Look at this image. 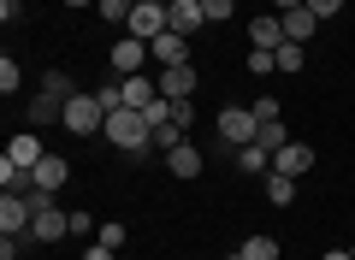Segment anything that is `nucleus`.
<instances>
[{"label": "nucleus", "instance_id": "22", "mask_svg": "<svg viewBox=\"0 0 355 260\" xmlns=\"http://www.w3.org/2000/svg\"><path fill=\"white\" fill-rule=\"evenodd\" d=\"M95 12H101V24H130V12H137V0H95Z\"/></svg>", "mask_w": 355, "mask_h": 260}, {"label": "nucleus", "instance_id": "44", "mask_svg": "<svg viewBox=\"0 0 355 260\" xmlns=\"http://www.w3.org/2000/svg\"><path fill=\"white\" fill-rule=\"evenodd\" d=\"M349 254H355V243H349Z\"/></svg>", "mask_w": 355, "mask_h": 260}, {"label": "nucleus", "instance_id": "17", "mask_svg": "<svg viewBox=\"0 0 355 260\" xmlns=\"http://www.w3.org/2000/svg\"><path fill=\"white\" fill-rule=\"evenodd\" d=\"M166 172H172V177H202V148H190V142H178V148L166 154Z\"/></svg>", "mask_w": 355, "mask_h": 260}, {"label": "nucleus", "instance_id": "26", "mask_svg": "<svg viewBox=\"0 0 355 260\" xmlns=\"http://www.w3.org/2000/svg\"><path fill=\"white\" fill-rule=\"evenodd\" d=\"M18 89H24V71H18V60H12V53H6V60H0V95L12 101Z\"/></svg>", "mask_w": 355, "mask_h": 260}, {"label": "nucleus", "instance_id": "34", "mask_svg": "<svg viewBox=\"0 0 355 260\" xmlns=\"http://www.w3.org/2000/svg\"><path fill=\"white\" fill-rule=\"evenodd\" d=\"M254 119H261V124L279 119V95H261V101H254Z\"/></svg>", "mask_w": 355, "mask_h": 260}, {"label": "nucleus", "instance_id": "29", "mask_svg": "<svg viewBox=\"0 0 355 260\" xmlns=\"http://www.w3.org/2000/svg\"><path fill=\"white\" fill-rule=\"evenodd\" d=\"M178 142H184V124H160V130H154V148L160 154H172Z\"/></svg>", "mask_w": 355, "mask_h": 260}, {"label": "nucleus", "instance_id": "21", "mask_svg": "<svg viewBox=\"0 0 355 260\" xmlns=\"http://www.w3.org/2000/svg\"><path fill=\"white\" fill-rule=\"evenodd\" d=\"M237 254H243V260H279V236H266V231H254L249 243L237 248Z\"/></svg>", "mask_w": 355, "mask_h": 260}, {"label": "nucleus", "instance_id": "4", "mask_svg": "<svg viewBox=\"0 0 355 260\" xmlns=\"http://www.w3.org/2000/svg\"><path fill=\"white\" fill-rule=\"evenodd\" d=\"M166 30H172V12H166L160 0H137V12H130L125 36H137V42H154V36H166Z\"/></svg>", "mask_w": 355, "mask_h": 260}, {"label": "nucleus", "instance_id": "31", "mask_svg": "<svg viewBox=\"0 0 355 260\" xmlns=\"http://www.w3.org/2000/svg\"><path fill=\"white\" fill-rule=\"evenodd\" d=\"M95 101H101V112H119V107H125V89H119V83H101V89H95Z\"/></svg>", "mask_w": 355, "mask_h": 260}, {"label": "nucleus", "instance_id": "35", "mask_svg": "<svg viewBox=\"0 0 355 260\" xmlns=\"http://www.w3.org/2000/svg\"><path fill=\"white\" fill-rule=\"evenodd\" d=\"M89 231H101V225H95L83 207H77V213H71V236H89Z\"/></svg>", "mask_w": 355, "mask_h": 260}, {"label": "nucleus", "instance_id": "28", "mask_svg": "<svg viewBox=\"0 0 355 260\" xmlns=\"http://www.w3.org/2000/svg\"><path fill=\"white\" fill-rule=\"evenodd\" d=\"M302 65H308V53H302V42H284V48H279V71H302Z\"/></svg>", "mask_w": 355, "mask_h": 260}, {"label": "nucleus", "instance_id": "20", "mask_svg": "<svg viewBox=\"0 0 355 260\" xmlns=\"http://www.w3.org/2000/svg\"><path fill=\"white\" fill-rule=\"evenodd\" d=\"M266 201H272V207H291V201H296V177L266 172Z\"/></svg>", "mask_w": 355, "mask_h": 260}, {"label": "nucleus", "instance_id": "16", "mask_svg": "<svg viewBox=\"0 0 355 260\" xmlns=\"http://www.w3.org/2000/svg\"><path fill=\"white\" fill-rule=\"evenodd\" d=\"M166 12H172V30H178V36H196V30L207 24V12H202V0H172V6H166Z\"/></svg>", "mask_w": 355, "mask_h": 260}, {"label": "nucleus", "instance_id": "25", "mask_svg": "<svg viewBox=\"0 0 355 260\" xmlns=\"http://www.w3.org/2000/svg\"><path fill=\"white\" fill-rule=\"evenodd\" d=\"M60 112H65V101H53V95H36V101H30V124H53Z\"/></svg>", "mask_w": 355, "mask_h": 260}, {"label": "nucleus", "instance_id": "7", "mask_svg": "<svg viewBox=\"0 0 355 260\" xmlns=\"http://www.w3.org/2000/svg\"><path fill=\"white\" fill-rule=\"evenodd\" d=\"M107 60H113V71H119V77H137V71H142V60H148V42L119 36L113 48H107Z\"/></svg>", "mask_w": 355, "mask_h": 260}, {"label": "nucleus", "instance_id": "38", "mask_svg": "<svg viewBox=\"0 0 355 260\" xmlns=\"http://www.w3.org/2000/svg\"><path fill=\"white\" fill-rule=\"evenodd\" d=\"M83 260H113V248H107V243H89V248H83Z\"/></svg>", "mask_w": 355, "mask_h": 260}, {"label": "nucleus", "instance_id": "40", "mask_svg": "<svg viewBox=\"0 0 355 260\" xmlns=\"http://www.w3.org/2000/svg\"><path fill=\"white\" fill-rule=\"evenodd\" d=\"M320 260H355V254H349V248H331V254H320Z\"/></svg>", "mask_w": 355, "mask_h": 260}, {"label": "nucleus", "instance_id": "5", "mask_svg": "<svg viewBox=\"0 0 355 260\" xmlns=\"http://www.w3.org/2000/svg\"><path fill=\"white\" fill-rule=\"evenodd\" d=\"M196 83H202V71H196L190 60H184V65H166V71H160V95H166V101H190Z\"/></svg>", "mask_w": 355, "mask_h": 260}, {"label": "nucleus", "instance_id": "13", "mask_svg": "<svg viewBox=\"0 0 355 260\" xmlns=\"http://www.w3.org/2000/svg\"><path fill=\"white\" fill-rule=\"evenodd\" d=\"M249 48H272V53L284 48V24H279V12H261V18H249Z\"/></svg>", "mask_w": 355, "mask_h": 260}, {"label": "nucleus", "instance_id": "14", "mask_svg": "<svg viewBox=\"0 0 355 260\" xmlns=\"http://www.w3.org/2000/svg\"><path fill=\"white\" fill-rule=\"evenodd\" d=\"M30 189H36V172L0 154V196H30Z\"/></svg>", "mask_w": 355, "mask_h": 260}, {"label": "nucleus", "instance_id": "33", "mask_svg": "<svg viewBox=\"0 0 355 260\" xmlns=\"http://www.w3.org/2000/svg\"><path fill=\"white\" fill-rule=\"evenodd\" d=\"M308 12L326 24V18H338V12H343V0H308Z\"/></svg>", "mask_w": 355, "mask_h": 260}, {"label": "nucleus", "instance_id": "6", "mask_svg": "<svg viewBox=\"0 0 355 260\" xmlns=\"http://www.w3.org/2000/svg\"><path fill=\"white\" fill-rule=\"evenodd\" d=\"M36 225V207H30V196H0V236H18Z\"/></svg>", "mask_w": 355, "mask_h": 260}, {"label": "nucleus", "instance_id": "30", "mask_svg": "<svg viewBox=\"0 0 355 260\" xmlns=\"http://www.w3.org/2000/svg\"><path fill=\"white\" fill-rule=\"evenodd\" d=\"M125 236H130L125 225H113V219H107L101 231H95V243H107V248H113V254H119V248H125Z\"/></svg>", "mask_w": 355, "mask_h": 260}, {"label": "nucleus", "instance_id": "41", "mask_svg": "<svg viewBox=\"0 0 355 260\" xmlns=\"http://www.w3.org/2000/svg\"><path fill=\"white\" fill-rule=\"evenodd\" d=\"M60 6H95V0H60Z\"/></svg>", "mask_w": 355, "mask_h": 260}, {"label": "nucleus", "instance_id": "27", "mask_svg": "<svg viewBox=\"0 0 355 260\" xmlns=\"http://www.w3.org/2000/svg\"><path fill=\"white\" fill-rule=\"evenodd\" d=\"M279 71V53L272 48H249V77H272Z\"/></svg>", "mask_w": 355, "mask_h": 260}, {"label": "nucleus", "instance_id": "15", "mask_svg": "<svg viewBox=\"0 0 355 260\" xmlns=\"http://www.w3.org/2000/svg\"><path fill=\"white\" fill-rule=\"evenodd\" d=\"M42 154H48V148H42V137H36V130H18V137L6 142V160L30 166V172H36V166H42Z\"/></svg>", "mask_w": 355, "mask_h": 260}, {"label": "nucleus", "instance_id": "9", "mask_svg": "<svg viewBox=\"0 0 355 260\" xmlns=\"http://www.w3.org/2000/svg\"><path fill=\"white\" fill-rule=\"evenodd\" d=\"M119 89H125V107H137V112H148L154 101H160V77H148V71L119 77Z\"/></svg>", "mask_w": 355, "mask_h": 260}, {"label": "nucleus", "instance_id": "24", "mask_svg": "<svg viewBox=\"0 0 355 260\" xmlns=\"http://www.w3.org/2000/svg\"><path fill=\"white\" fill-rule=\"evenodd\" d=\"M42 95H53V101H71L77 95V83L65 71H42Z\"/></svg>", "mask_w": 355, "mask_h": 260}, {"label": "nucleus", "instance_id": "8", "mask_svg": "<svg viewBox=\"0 0 355 260\" xmlns=\"http://www.w3.org/2000/svg\"><path fill=\"white\" fill-rule=\"evenodd\" d=\"M272 172H284V177H302V172H314V148L291 137L279 154H272Z\"/></svg>", "mask_w": 355, "mask_h": 260}, {"label": "nucleus", "instance_id": "1", "mask_svg": "<svg viewBox=\"0 0 355 260\" xmlns=\"http://www.w3.org/2000/svg\"><path fill=\"white\" fill-rule=\"evenodd\" d=\"M107 142H113L119 154H130V160H142V154L154 148V124H148V112H137V107H119V112H107Z\"/></svg>", "mask_w": 355, "mask_h": 260}, {"label": "nucleus", "instance_id": "37", "mask_svg": "<svg viewBox=\"0 0 355 260\" xmlns=\"http://www.w3.org/2000/svg\"><path fill=\"white\" fill-rule=\"evenodd\" d=\"M0 18H6V24H18V18H24V0H0Z\"/></svg>", "mask_w": 355, "mask_h": 260}, {"label": "nucleus", "instance_id": "36", "mask_svg": "<svg viewBox=\"0 0 355 260\" xmlns=\"http://www.w3.org/2000/svg\"><path fill=\"white\" fill-rule=\"evenodd\" d=\"M190 119H196V107H190V101H172V124H184V130H190Z\"/></svg>", "mask_w": 355, "mask_h": 260}, {"label": "nucleus", "instance_id": "18", "mask_svg": "<svg viewBox=\"0 0 355 260\" xmlns=\"http://www.w3.org/2000/svg\"><path fill=\"white\" fill-rule=\"evenodd\" d=\"M279 24H284V42H308L320 30V18L308 12V6H296V12H279Z\"/></svg>", "mask_w": 355, "mask_h": 260}, {"label": "nucleus", "instance_id": "43", "mask_svg": "<svg viewBox=\"0 0 355 260\" xmlns=\"http://www.w3.org/2000/svg\"><path fill=\"white\" fill-rule=\"evenodd\" d=\"M160 6H172V0H160Z\"/></svg>", "mask_w": 355, "mask_h": 260}, {"label": "nucleus", "instance_id": "23", "mask_svg": "<svg viewBox=\"0 0 355 260\" xmlns=\"http://www.w3.org/2000/svg\"><path fill=\"white\" fill-rule=\"evenodd\" d=\"M254 142H261L266 154H279L284 142H291V130H284V119H272V124H261V130H254Z\"/></svg>", "mask_w": 355, "mask_h": 260}, {"label": "nucleus", "instance_id": "32", "mask_svg": "<svg viewBox=\"0 0 355 260\" xmlns=\"http://www.w3.org/2000/svg\"><path fill=\"white\" fill-rule=\"evenodd\" d=\"M202 12H207V24H225L237 12V0H202Z\"/></svg>", "mask_w": 355, "mask_h": 260}, {"label": "nucleus", "instance_id": "19", "mask_svg": "<svg viewBox=\"0 0 355 260\" xmlns=\"http://www.w3.org/2000/svg\"><path fill=\"white\" fill-rule=\"evenodd\" d=\"M237 172H249V177H266V172H272V154H266L261 142H243V148H237Z\"/></svg>", "mask_w": 355, "mask_h": 260}, {"label": "nucleus", "instance_id": "3", "mask_svg": "<svg viewBox=\"0 0 355 260\" xmlns=\"http://www.w3.org/2000/svg\"><path fill=\"white\" fill-rule=\"evenodd\" d=\"M214 130H219V142H225V148H243V142H254L261 119H254V107H225V112L214 119Z\"/></svg>", "mask_w": 355, "mask_h": 260}, {"label": "nucleus", "instance_id": "10", "mask_svg": "<svg viewBox=\"0 0 355 260\" xmlns=\"http://www.w3.org/2000/svg\"><path fill=\"white\" fill-rule=\"evenodd\" d=\"M30 236L36 243H60V236H71V213H60L48 201V207H36V225H30Z\"/></svg>", "mask_w": 355, "mask_h": 260}, {"label": "nucleus", "instance_id": "39", "mask_svg": "<svg viewBox=\"0 0 355 260\" xmlns=\"http://www.w3.org/2000/svg\"><path fill=\"white\" fill-rule=\"evenodd\" d=\"M296 6H308V0H272V12H296Z\"/></svg>", "mask_w": 355, "mask_h": 260}, {"label": "nucleus", "instance_id": "11", "mask_svg": "<svg viewBox=\"0 0 355 260\" xmlns=\"http://www.w3.org/2000/svg\"><path fill=\"white\" fill-rule=\"evenodd\" d=\"M148 53H154V65H160V71H166V65H184V60H190V36L166 30V36H154V42H148Z\"/></svg>", "mask_w": 355, "mask_h": 260}, {"label": "nucleus", "instance_id": "12", "mask_svg": "<svg viewBox=\"0 0 355 260\" xmlns=\"http://www.w3.org/2000/svg\"><path fill=\"white\" fill-rule=\"evenodd\" d=\"M65 184H71V160H65V154H42V166H36V189L60 196Z\"/></svg>", "mask_w": 355, "mask_h": 260}, {"label": "nucleus", "instance_id": "2", "mask_svg": "<svg viewBox=\"0 0 355 260\" xmlns=\"http://www.w3.org/2000/svg\"><path fill=\"white\" fill-rule=\"evenodd\" d=\"M60 124H65V130H71V137H95V130H101V124H107V112H101V101H95V89H89V95H83V89H77V95L65 101Z\"/></svg>", "mask_w": 355, "mask_h": 260}, {"label": "nucleus", "instance_id": "42", "mask_svg": "<svg viewBox=\"0 0 355 260\" xmlns=\"http://www.w3.org/2000/svg\"><path fill=\"white\" fill-rule=\"evenodd\" d=\"M225 260H243V254H225Z\"/></svg>", "mask_w": 355, "mask_h": 260}]
</instances>
